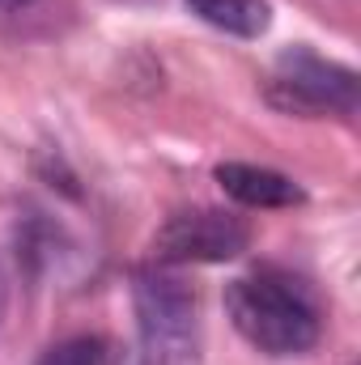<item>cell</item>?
<instances>
[{
  "label": "cell",
  "instance_id": "obj_6",
  "mask_svg": "<svg viewBox=\"0 0 361 365\" xmlns=\"http://www.w3.org/2000/svg\"><path fill=\"white\" fill-rule=\"evenodd\" d=\"M183 4L213 30H225L234 38H260L272 21L268 0H183Z\"/></svg>",
  "mask_w": 361,
  "mask_h": 365
},
{
  "label": "cell",
  "instance_id": "obj_7",
  "mask_svg": "<svg viewBox=\"0 0 361 365\" xmlns=\"http://www.w3.org/2000/svg\"><path fill=\"white\" fill-rule=\"evenodd\" d=\"M34 365H106V344L98 336H73L51 344Z\"/></svg>",
  "mask_w": 361,
  "mask_h": 365
},
{
  "label": "cell",
  "instance_id": "obj_2",
  "mask_svg": "<svg viewBox=\"0 0 361 365\" xmlns=\"http://www.w3.org/2000/svg\"><path fill=\"white\" fill-rule=\"evenodd\" d=\"M141 365H200L195 289L171 264H145L132 276Z\"/></svg>",
  "mask_w": 361,
  "mask_h": 365
},
{
  "label": "cell",
  "instance_id": "obj_3",
  "mask_svg": "<svg viewBox=\"0 0 361 365\" xmlns=\"http://www.w3.org/2000/svg\"><path fill=\"white\" fill-rule=\"evenodd\" d=\"M268 102L289 115H353L357 110V73L315 56L310 47H289L268 77Z\"/></svg>",
  "mask_w": 361,
  "mask_h": 365
},
{
  "label": "cell",
  "instance_id": "obj_5",
  "mask_svg": "<svg viewBox=\"0 0 361 365\" xmlns=\"http://www.w3.org/2000/svg\"><path fill=\"white\" fill-rule=\"evenodd\" d=\"M217 182L225 187L230 200L247 208H293L302 204V187L268 166H247V162H225L217 166Z\"/></svg>",
  "mask_w": 361,
  "mask_h": 365
},
{
  "label": "cell",
  "instance_id": "obj_8",
  "mask_svg": "<svg viewBox=\"0 0 361 365\" xmlns=\"http://www.w3.org/2000/svg\"><path fill=\"white\" fill-rule=\"evenodd\" d=\"M26 4H34V0H0V9H26Z\"/></svg>",
  "mask_w": 361,
  "mask_h": 365
},
{
  "label": "cell",
  "instance_id": "obj_4",
  "mask_svg": "<svg viewBox=\"0 0 361 365\" xmlns=\"http://www.w3.org/2000/svg\"><path fill=\"white\" fill-rule=\"evenodd\" d=\"M251 247V225L225 208H183L166 217V225L153 238L158 264H225L238 259Z\"/></svg>",
  "mask_w": 361,
  "mask_h": 365
},
{
  "label": "cell",
  "instance_id": "obj_9",
  "mask_svg": "<svg viewBox=\"0 0 361 365\" xmlns=\"http://www.w3.org/2000/svg\"><path fill=\"white\" fill-rule=\"evenodd\" d=\"M0 310H4V276H0Z\"/></svg>",
  "mask_w": 361,
  "mask_h": 365
},
{
  "label": "cell",
  "instance_id": "obj_1",
  "mask_svg": "<svg viewBox=\"0 0 361 365\" xmlns=\"http://www.w3.org/2000/svg\"><path fill=\"white\" fill-rule=\"evenodd\" d=\"M225 310L238 336L268 357H302L319 344V306L280 272L238 276L225 284Z\"/></svg>",
  "mask_w": 361,
  "mask_h": 365
}]
</instances>
